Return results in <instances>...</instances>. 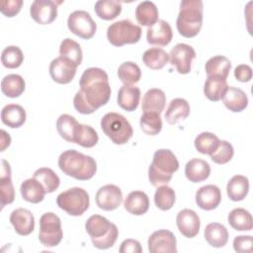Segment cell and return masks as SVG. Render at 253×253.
I'll use <instances>...</instances> for the list:
<instances>
[{
  "label": "cell",
  "instance_id": "cell-48",
  "mask_svg": "<svg viewBox=\"0 0 253 253\" xmlns=\"http://www.w3.org/2000/svg\"><path fill=\"white\" fill-rule=\"evenodd\" d=\"M233 249L238 253H251L253 251V237L251 235H239L233 240Z\"/></svg>",
  "mask_w": 253,
  "mask_h": 253
},
{
  "label": "cell",
  "instance_id": "cell-27",
  "mask_svg": "<svg viewBox=\"0 0 253 253\" xmlns=\"http://www.w3.org/2000/svg\"><path fill=\"white\" fill-rule=\"evenodd\" d=\"M166 96L165 93L158 88L149 89L142 98L141 110L145 112H155L161 114L165 108Z\"/></svg>",
  "mask_w": 253,
  "mask_h": 253
},
{
  "label": "cell",
  "instance_id": "cell-32",
  "mask_svg": "<svg viewBox=\"0 0 253 253\" xmlns=\"http://www.w3.org/2000/svg\"><path fill=\"white\" fill-rule=\"evenodd\" d=\"M249 191L248 178L242 175H234L226 186L228 198L233 202H239L245 199Z\"/></svg>",
  "mask_w": 253,
  "mask_h": 253
},
{
  "label": "cell",
  "instance_id": "cell-52",
  "mask_svg": "<svg viewBox=\"0 0 253 253\" xmlns=\"http://www.w3.org/2000/svg\"><path fill=\"white\" fill-rule=\"evenodd\" d=\"M1 151H4L11 143V137L4 129H1Z\"/></svg>",
  "mask_w": 253,
  "mask_h": 253
},
{
  "label": "cell",
  "instance_id": "cell-36",
  "mask_svg": "<svg viewBox=\"0 0 253 253\" xmlns=\"http://www.w3.org/2000/svg\"><path fill=\"white\" fill-rule=\"evenodd\" d=\"M98 140V133L92 126L78 124L74 132L73 143H76L85 148H91L97 144Z\"/></svg>",
  "mask_w": 253,
  "mask_h": 253
},
{
  "label": "cell",
  "instance_id": "cell-30",
  "mask_svg": "<svg viewBox=\"0 0 253 253\" xmlns=\"http://www.w3.org/2000/svg\"><path fill=\"white\" fill-rule=\"evenodd\" d=\"M205 69L207 77L214 76L226 79L231 69V62L223 55H214L206 62Z\"/></svg>",
  "mask_w": 253,
  "mask_h": 253
},
{
  "label": "cell",
  "instance_id": "cell-9",
  "mask_svg": "<svg viewBox=\"0 0 253 253\" xmlns=\"http://www.w3.org/2000/svg\"><path fill=\"white\" fill-rule=\"evenodd\" d=\"M63 237L60 218L53 212H45L40 218L39 239L45 247L58 245Z\"/></svg>",
  "mask_w": 253,
  "mask_h": 253
},
{
  "label": "cell",
  "instance_id": "cell-22",
  "mask_svg": "<svg viewBox=\"0 0 253 253\" xmlns=\"http://www.w3.org/2000/svg\"><path fill=\"white\" fill-rule=\"evenodd\" d=\"M140 95L138 87L124 84L118 92V105L127 112H132L138 107Z\"/></svg>",
  "mask_w": 253,
  "mask_h": 253
},
{
  "label": "cell",
  "instance_id": "cell-41",
  "mask_svg": "<svg viewBox=\"0 0 253 253\" xmlns=\"http://www.w3.org/2000/svg\"><path fill=\"white\" fill-rule=\"evenodd\" d=\"M78 124L79 123L76 121L74 117L68 114H63L59 116V118L56 121L57 132L64 140L73 143L74 132Z\"/></svg>",
  "mask_w": 253,
  "mask_h": 253
},
{
  "label": "cell",
  "instance_id": "cell-40",
  "mask_svg": "<svg viewBox=\"0 0 253 253\" xmlns=\"http://www.w3.org/2000/svg\"><path fill=\"white\" fill-rule=\"evenodd\" d=\"M118 76L125 85H132L139 81L141 77V70L136 63L132 61H126L119 66Z\"/></svg>",
  "mask_w": 253,
  "mask_h": 253
},
{
  "label": "cell",
  "instance_id": "cell-39",
  "mask_svg": "<svg viewBox=\"0 0 253 253\" xmlns=\"http://www.w3.org/2000/svg\"><path fill=\"white\" fill-rule=\"evenodd\" d=\"M33 177L41 182L46 193L54 192L60 184V179L56 173L47 167L39 168L35 171Z\"/></svg>",
  "mask_w": 253,
  "mask_h": 253
},
{
  "label": "cell",
  "instance_id": "cell-34",
  "mask_svg": "<svg viewBox=\"0 0 253 253\" xmlns=\"http://www.w3.org/2000/svg\"><path fill=\"white\" fill-rule=\"evenodd\" d=\"M26 88L24 78L19 74H8L1 81V91L9 98L21 96Z\"/></svg>",
  "mask_w": 253,
  "mask_h": 253
},
{
  "label": "cell",
  "instance_id": "cell-11",
  "mask_svg": "<svg viewBox=\"0 0 253 253\" xmlns=\"http://www.w3.org/2000/svg\"><path fill=\"white\" fill-rule=\"evenodd\" d=\"M197 56L193 46L187 43H177L169 53V59L172 65L180 74H188L192 68V61Z\"/></svg>",
  "mask_w": 253,
  "mask_h": 253
},
{
  "label": "cell",
  "instance_id": "cell-35",
  "mask_svg": "<svg viewBox=\"0 0 253 253\" xmlns=\"http://www.w3.org/2000/svg\"><path fill=\"white\" fill-rule=\"evenodd\" d=\"M227 87L228 85L224 78L214 76L207 77L204 85V94L210 101L217 102L222 98Z\"/></svg>",
  "mask_w": 253,
  "mask_h": 253
},
{
  "label": "cell",
  "instance_id": "cell-24",
  "mask_svg": "<svg viewBox=\"0 0 253 253\" xmlns=\"http://www.w3.org/2000/svg\"><path fill=\"white\" fill-rule=\"evenodd\" d=\"M211 174L210 164L199 158L191 159L185 166L186 178L193 183H200L209 178Z\"/></svg>",
  "mask_w": 253,
  "mask_h": 253
},
{
  "label": "cell",
  "instance_id": "cell-21",
  "mask_svg": "<svg viewBox=\"0 0 253 253\" xmlns=\"http://www.w3.org/2000/svg\"><path fill=\"white\" fill-rule=\"evenodd\" d=\"M224 106L233 113H239L248 106V98L246 93L240 88L228 86L221 98Z\"/></svg>",
  "mask_w": 253,
  "mask_h": 253
},
{
  "label": "cell",
  "instance_id": "cell-6",
  "mask_svg": "<svg viewBox=\"0 0 253 253\" xmlns=\"http://www.w3.org/2000/svg\"><path fill=\"white\" fill-rule=\"evenodd\" d=\"M101 128L115 144L119 145L126 143L133 134L129 122L123 115L114 112L102 118Z\"/></svg>",
  "mask_w": 253,
  "mask_h": 253
},
{
  "label": "cell",
  "instance_id": "cell-47",
  "mask_svg": "<svg viewBox=\"0 0 253 253\" xmlns=\"http://www.w3.org/2000/svg\"><path fill=\"white\" fill-rule=\"evenodd\" d=\"M234 154L233 146L226 140H219L216 148L210 155L211 159L216 164H225L231 160Z\"/></svg>",
  "mask_w": 253,
  "mask_h": 253
},
{
  "label": "cell",
  "instance_id": "cell-18",
  "mask_svg": "<svg viewBox=\"0 0 253 253\" xmlns=\"http://www.w3.org/2000/svg\"><path fill=\"white\" fill-rule=\"evenodd\" d=\"M10 222L15 231L22 236L31 234L35 229V217L32 211L27 209L19 208L10 214Z\"/></svg>",
  "mask_w": 253,
  "mask_h": 253
},
{
  "label": "cell",
  "instance_id": "cell-14",
  "mask_svg": "<svg viewBox=\"0 0 253 253\" xmlns=\"http://www.w3.org/2000/svg\"><path fill=\"white\" fill-rule=\"evenodd\" d=\"M60 3L51 0H36L30 7L31 17L40 25L50 24L57 17V5Z\"/></svg>",
  "mask_w": 253,
  "mask_h": 253
},
{
  "label": "cell",
  "instance_id": "cell-28",
  "mask_svg": "<svg viewBox=\"0 0 253 253\" xmlns=\"http://www.w3.org/2000/svg\"><path fill=\"white\" fill-rule=\"evenodd\" d=\"M190 115V105L183 98L173 99L165 112V120L168 124L174 125L185 120Z\"/></svg>",
  "mask_w": 253,
  "mask_h": 253
},
{
  "label": "cell",
  "instance_id": "cell-13",
  "mask_svg": "<svg viewBox=\"0 0 253 253\" xmlns=\"http://www.w3.org/2000/svg\"><path fill=\"white\" fill-rule=\"evenodd\" d=\"M176 237L172 231L159 229L148 237V251L150 253H176Z\"/></svg>",
  "mask_w": 253,
  "mask_h": 253
},
{
  "label": "cell",
  "instance_id": "cell-51",
  "mask_svg": "<svg viewBox=\"0 0 253 253\" xmlns=\"http://www.w3.org/2000/svg\"><path fill=\"white\" fill-rule=\"evenodd\" d=\"M234 76L239 82H249L252 79V68L248 64H239L234 69Z\"/></svg>",
  "mask_w": 253,
  "mask_h": 253
},
{
  "label": "cell",
  "instance_id": "cell-4",
  "mask_svg": "<svg viewBox=\"0 0 253 253\" xmlns=\"http://www.w3.org/2000/svg\"><path fill=\"white\" fill-rule=\"evenodd\" d=\"M204 5L201 0H183L176 20L179 34L185 38H194L203 25Z\"/></svg>",
  "mask_w": 253,
  "mask_h": 253
},
{
  "label": "cell",
  "instance_id": "cell-50",
  "mask_svg": "<svg viewBox=\"0 0 253 253\" xmlns=\"http://www.w3.org/2000/svg\"><path fill=\"white\" fill-rule=\"evenodd\" d=\"M119 251L120 253H141L142 247L137 240L128 238L122 242Z\"/></svg>",
  "mask_w": 253,
  "mask_h": 253
},
{
  "label": "cell",
  "instance_id": "cell-29",
  "mask_svg": "<svg viewBox=\"0 0 253 253\" xmlns=\"http://www.w3.org/2000/svg\"><path fill=\"white\" fill-rule=\"evenodd\" d=\"M206 241L214 248H220L226 245L228 241V231L226 227L218 222H211L205 228Z\"/></svg>",
  "mask_w": 253,
  "mask_h": 253
},
{
  "label": "cell",
  "instance_id": "cell-5",
  "mask_svg": "<svg viewBox=\"0 0 253 253\" xmlns=\"http://www.w3.org/2000/svg\"><path fill=\"white\" fill-rule=\"evenodd\" d=\"M85 229L98 249L113 247L119 236L117 225L100 214L91 215L85 223Z\"/></svg>",
  "mask_w": 253,
  "mask_h": 253
},
{
  "label": "cell",
  "instance_id": "cell-33",
  "mask_svg": "<svg viewBox=\"0 0 253 253\" xmlns=\"http://www.w3.org/2000/svg\"><path fill=\"white\" fill-rule=\"evenodd\" d=\"M229 225L238 231H250L253 227V218L251 213L242 208L233 209L227 216Z\"/></svg>",
  "mask_w": 253,
  "mask_h": 253
},
{
  "label": "cell",
  "instance_id": "cell-8",
  "mask_svg": "<svg viewBox=\"0 0 253 253\" xmlns=\"http://www.w3.org/2000/svg\"><path fill=\"white\" fill-rule=\"evenodd\" d=\"M141 37V29L129 20H121L111 24L107 30V39L115 46L136 43Z\"/></svg>",
  "mask_w": 253,
  "mask_h": 253
},
{
  "label": "cell",
  "instance_id": "cell-46",
  "mask_svg": "<svg viewBox=\"0 0 253 253\" xmlns=\"http://www.w3.org/2000/svg\"><path fill=\"white\" fill-rule=\"evenodd\" d=\"M24 61L23 51L19 46L9 45L2 50L1 62L6 68L14 69L21 66Z\"/></svg>",
  "mask_w": 253,
  "mask_h": 253
},
{
  "label": "cell",
  "instance_id": "cell-42",
  "mask_svg": "<svg viewBox=\"0 0 253 253\" xmlns=\"http://www.w3.org/2000/svg\"><path fill=\"white\" fill-rule=\"evenodd\" d=\"M60 56L66 57L73 61L77 66L81 64L83 59V52L80 44L72 39H64L59 46Z\"/></svg>",
  "mask_w": 253,
  "mask_h": 253
},
{
  "label": "cell",
  "instance_id": "cell-15",
  "mask_svg": "<svg viewBox=\"0 0 253 253\" xmlns=\"http://www.w3.org/2000/svg\"><path fill=\"white\" fill-rule=\"evenodd\" d=\"M96 204L103 211H114L118 209L123 202V193L121 189L113 184L101 187L96 193Z\"/></svg>",
  "mask_w": 253,
  "mask_h": 253
},
{
  "label": "cell",
  "instance_id": "cell-17",
  "mask_svg": "<svg viewBox=\"0 0 253 253\" xmlns=\"http://www.w3.org/2000/svg\"><path fill=\"white\" fill-rule=\"evenodd\" d=\"M220 202L221 192L215 185L203 186L196 193V203L202 210L212 211L219 206Z\"/></svg>",
  "mask_w": 253,
  "mask_h": 253
},
{
  "label": "cell",
  "instance_id": "cell-26",
  "mask_svg": "<svg viewBox=\"0 0 253 253\" xmlns=\"http://www.w3.org/2000/svg\"><path fill=\"white\" fill-rule=\"evenodd\" d=\"M22 198L32 204L41 203L46 194L43 186L37 179L30 178L25 180L20 187Z\"/></svg>",
  "mask_w": 253,
  "mask_h": 253
},
{
  "label": "cell",
  "instance_id": "cell-43",
  "mask_svg": "<svg viewBox=\"0 0 253 253\" xmlns=\"http://www.w3.org/2000/svg\"><path fill=\"white\" fill-rule=\"evenodd\" d=\"M140 128L145 134L156 135L162 129V120L160 114L155 112H145L139 121Z\"/></svg>",
  "mask_w": 253,
  "mask_h": 253
},
{
  "label": "cell",
  "instance_id": "cell-20",
  "mask_svg": "<svg viewBox=\"0 0 253 253\" xmlns=\"http://www.w3.org/2000/svg\"><path fill=\"white\" fill-rule=\"evenodd\" d=\"M1 175H0V200L1 209L6 205L12 204L15 200V191L11 179V167L10 164L5 160H1Z\"/></svg>",
  "mask_w": 253,
  "mask_h": 253
},
{
  "label": "cell",
  "instance_id": "cell-38",
  "mask_svg": "<svg viewBox=\"0 0 253 253\" xmlns=\"http://www.w3.org/2000/svg\"><path fill=\"white\" fill-rule=\"evenodd\" d=\"M94 10L99 18L110 21L121 14L122 4L116 0H99L95 3Z\"/></svg>",
  "mask_w": 253,
  "mask_h": 253
},
{
  "label": "cell",
  "instance_id": "cell-45",
  "mask_svg": "<svg viewBox=\"0 0 253 253\" xmlns=\"http://www.w3.org/2000/svg\"><path fill=\"white\" fill-rule=\"evenodd\" d=\"M219 142V138L211 132L204 131L198 134L195 138V147L196 149L202 154H209L211 155L212 151L216 148Z\"/></svg>",
  "mask_w": 253,
  "mask_h": 253
},
{
  "label": "cell",
  "instance_id": "cell-2",
  "mask_svg": "<svg viewBox=\"0 0 253 253\" xmlns=\"http://www.w3.org/2000/svg\"><path fill=\"white\" fill-rule=\"evenodd\" d=\"M58 167L67 176L76 180L87 181L97 171L95 159L74 149L63 151L58 157Z\"/></svg>",
  "mask_w": 253,
  "mask_h": 253
},
{
  "label": "cell",
  "instance_id": "cell-7",
  "mask_svg": "<svg viewBox=\"0 0 253 253\" xmlns=\"http://www.w3.org/2000/svg\"><path fill=\"white\" fill-rule=\"evenodd\" d=\"M56 204L69 215L78 216L88 210L90 198L84 189L73 187L60 193L56 198Z\"/></svg>",
  "mask_w": 253,
  "mask_h": 253
},
{
  "label": "cell",
  "instance_id": "cell-23",
  "mask_svg": "<svg viewBox=\"0 0 253 253\" xmlns=\"http://www.w3.org/2000/svg\"><path fill=\"white\" fill-rule=\"evenodd\" d=\"M124 207L133 215H142L149 209L148 196L142 191H132L125 199Z\"/></svg>",
  "mask_w": 253,
  "mask_h": 253
},
{
  "label": "cell",
  "instance_id": "cell-25",
  "mask_svg": "<svg viewBox=\"0 0 253 253\" xmlns=\"http://www.w3.org/2000/svg\"><path fill=\"white\" fill-rule=\"evenodd\" d=\"M26 111L18 104H8L1 111V121L4 125L12 128L22 126L26 122Z\"/></svg>",
  "mask_w": 253,
  "mask_h": 253
},
{
  "label": "cell",
  "instance_id": "cell-37",
  "mask_svg": "<svg viewBox=\"0 0 253 253\" xmlns=\"http://www.w3.org/2000/svg\"><path fill=\"white\" fill-rule=\"evenodd\" d=\"M143 63L152 70L163 68L169 61V54L160 47H151L144 51L142 55Z\"/></svg>",
  "mask_w": 253,
  "mask_h": 253
},
{
  "label": "cell",
  "instance_id": "cell-19",
  "mask_svg": "<svg viewBox=\"0 0 253 253\" xmlns=\"http://www.w3.org/2000/svg\"><path fill=\"white\" fill-rule=\"evenodd\" d=\"M172 38V28L169 23L164 20H158L157 23L149 27L146 31L147 42L153 45L165 46L170 43Z\"/></svg>",
  "mask_w": 253,
  "mask_h": 253
},
{
  "label": "cell",
  "instance_id": "cell-1",
  "mask_svg": "<svg viewBox=\"0 0 253 253\" xmlns=\"http://www.w3.org/2000/svg\"><path fill=\"white\" fill-rule=\"evenodd\" d=\"M80 90L75 94L73 105L83 115H90L106 105L111 97V87L107 72L99 67L84 70L79 80Z\"/></svg>",
  "mask_w": 253,
  "mask_h": 253
},
{
  "label": "cell",
  "instance_id": "cell-3",
  "mask_svg": "<svg viewBox=\"0 0 253 253\" xmlns=\"http://www.w3.org/2000/svg\"><path fill=\"white\" fill-rule=\"evenodd\" d=\"M179 169V161L170 149L161 148L154 152L148 168V179L154 187L167 185Z\"/></svg>",
  "mask_w": 253,
  "mask_h": 253
},
{
  "label": "cell",
  "instance_id": "cell-12",
  "mask_svg": "<svg viewBox=\"0 0 253 253\" xmlns=\"http://www.w3.org/2000/svg\"><path fill=\"white\" fill-rule=\"evenodd\" d=\"M77 65L70 59L58 56L51 60L49 64V75L58 84L70 83L76 74Z\"/></svg>",
  "mask_w": 253,
  "mask_h": 253
},
{
  "label": "cell",
  "instance_id": "cell-16",
  "mask_svg": "<svg viewBox=\"0 0 253 253\" xmlns=\"http://www.w3.org/2000/svg\"><path fill=\"white\" fill-rule=\"evenodd\" d=\"M176 224L181 232L187 238H193L200 231L201 221L198 213L190 209L180 211L176 217Z\"/></svg>",
  "mask_w": 253,
  "mask_h": 253
},
{
  "label": "cell",
  "instance_id": "cell-31",
  "mask_svg": "<svg viewBox=\"0 0 253 253\" xmlns=\"http://www.w3.org/2000/svg\"><path fill=\"white\" fill-rule=\"evenodd\" d=\"M158 9L151 1H142L135 8V18L141 26H153L158 22Z\"/></svg>",
  "mask_w": 253,
  "mask_h": 253
},
{
  "label": "cell",
  "instance_id": "cell-44",
  "mask_svg": "<svg viewBox=\"0 0 253 253\" xmlns=\"http://www.w3.org/2000/svg\"><path fill=\"white\" fill-rule=\"evenodd\" d=\"M175 201V191L171 187L167 185L157 187V190L154 194V203L159 210L169 211L174 206Z\"/></svg>",
  "mask_w": 253,
  "mask_h": 253
},
{
  "label": "cell",
  "instance_id": "cell-10",
  "mask_svg": "<svg viewBox=\"0 0 253 253\" xmlns=\"http://www.w3.org/2000/svg\"><path fill=\"white\" fill-rule=\"evenodd\" d=\"M67 27L71 33L84 40L93 38L97 31L95 21L88 12L83 10H76L68 16Z\"/></svg>",
  "mask_w": 253,
  "mask_h": 253
},
{
  "label": "cell",
  "instance_id": "cell-49",
  "mask_svg": "<svg viewBox=\"0 0 253 253\" xmlns=\"http://www.w3.org/2000/svg\"><path fill=\"white\" fill-rule=\"evenodd\" d=\"M23 5L22 0H8V1H1L0 2V11L6 17H14L16 16Z\"/></svg>",
  "mask_w": 253,
  "mask_h": 253
}]
</instances>
